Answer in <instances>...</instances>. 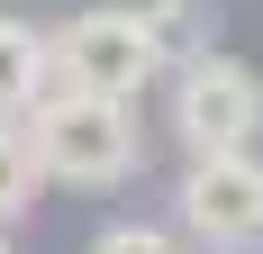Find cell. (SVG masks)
Wrapping results in <instances>:
<instances>
[{"label":"cell","mask_w":263,"mask_h":254,"mask_svg":"<svg viewBox=\"0 0 263 254\" xmlns=\"http://www.w3.org/2000/svg\"><path fill=\"white\" fill-rule=\"evenodd\" d=\"M27 154L36 173L64 182V191H118V182L145 164V136H136V109L118 100H82V91H46L27 109Z\"/></svg>","instance_id":"obj_1"},{"label":"cell","mask_w":263,"mask_h":254,"mask_svg":"<svg viewBox=\"0 0 263 254\" xmlns=\"http://www.w3.org/2000/svg\"><path fill=\"white\" fill-rule=\"evenodd\" d=\"M54 55V91H82V100H118L136 109V91H155L173 64H163V46L145 37V19L136 9H118V0H100V9H73V19L46 37Z\"/></svg>","instance_id":"obj_2"},{"label":"cell","mask_w":263,"mask_h":254,"mask_svg":"<svg viewBox=\"0 0 263 254\" xmlns=\"http://www.w3.org/2000/svg\"><path fill=\"white\" fill-rule=\"evenodd\" d=\"M173 136L182 154H254L263 136V73L236 55H191L173 64Z\"/></svg>","instance_id":"obj_3"},{"label":"cell","mask_w":263,"mask_h":254,"mask_svg":"<svg viewBox=\"0 0 263 254\" xmlns=\"http://www.w3.org/2000/svg\"><path fill=\"white\" fill-rule=\"evenodd\" d=\"M173 227L200 254H254L263 245V154H200V164H182Z\"/></svg>","instance_id":"obj_4"},{"label":"cell","mask_w":263,"mask_h":254,"mask_svg":"<svg viewBox=\"0 0 263 254\" xmlns=\"http://www.w3.org/2000/svg\"><path fill=\"white\" fill-rule=\"evenodd\" d=\"M46 91H54L46 27H27V19H9V9H0V127H18Z\"/></svg>","instance_id":"obj_5"},{"label":"cell","mask_w":263,"mask_h":254,"mask_svg":"<svg viewBox=\"0 0 263 254\" xmlns=\"http://www.w3.org/2000/svg\"><path fill=\"white\" fill-rule=\"evenodd\" d=\"M136 19H145V37L163 46V64H191V55H218V9H209V0H145Z\"/></svg>","instance_id":"obj_6"},{"label":"cell","mask_w":263,"mask_h":254,"mask_svg":"<svg viewBox=\"0 0 263 254\" xmlns=\"http://www.w3.org/2000/svg\"><path fill=\"white\" fill-rule=\"evenodd\" d=\"M36 191H46V173H36V154H27V127H0V236L36 209Z\"/></svg>","instance_id":"obj_7"},{"label":"cell","mask_w":263,"mask_h":254,"mask_svg":"<svg viewBox=\"0 0 263 254\" xmlns=\"http://www.w3.org/2000/svg\"><path fill=\"white\" fill-rule=\"evenodd\" d=\"M82 254H191V245H182V227H163V218H109Z\"/></svg>","instance_id":"obj_8"},{"label":"cell","mask_w":263,"mask_h":254,"mask_svg":"<svg viewBox=\"0 0 263 254\" xmlns=\"http://www.w3.org/2000/svg\"><path fill=\"white\" fill-rule=\"evenodd\" d=\"M0 254H18V245H9V236H0Z\"/></svg>","instance_id":"obj_9"}]
</instances>
